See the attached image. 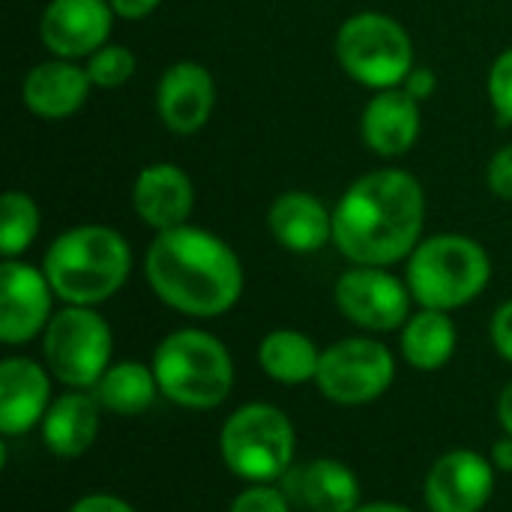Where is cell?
Segmentation results:
<instances>
[{"label":"cell","instance_id":"cell-18","mask_svg":"<svg viewBox=\"0 0 512 512\" xmlns=\"http://www.w3.org/2000/svg\"><path fill=\"white\" fill-rule=\"evenodd\" d=\"M90 87L93 81L87 69H78L72 60H48L27 72L21 96L36 117L63 120L87 102Z\"/></svg>","mask_w":512,"mask_h":512},{"label":"cell","instance_id":"cell-21","mask_svg":"<svg viewBox=\"0 0 512 512\" xmlns=\"http://www.w3.org/2000/svg\"><path fill=\"white\" fill-rule=\"evenodd\" d=\"M99 402L84 393L57 396L42 417V441L60 459L87 453L99 435Z\"/></svg>","mask_w":512,"mask_h":512},{"label":"cell","instance_id":"cell-34","mask_svg":"<svg viewBox=\"0 0 512 512\" xmlns=\"http://www.w3.org/2000/svg\"><path fill=\"white\" fill-rule=\"evenodd\" d=\"M492 465L504 474H512V435L501 438L492 450Z\"/></svg>","mask_w":512,"mask_h":512},{"label":"cell","instance_id":"cell-27","mask_svg":"<svg viewBox=\"0 0 512 512\" xmlns=\"http://www.w3.org/2000/svg\"><path fill=\"white\" fill-rule=\"evenodd\" d=\"M489 99L501 123H512V48L504 51L489 72Z\"/></svg>","mask_w":512,"mask_h":512},{"label":"cell","instance_id":"cell-28","mask_svg":"<svg viewBox=\"0 0 512 512\" xmlns=\"http://www.w3.org/2000/svg\"><path fill=\"white\" fill-rule=\"evenodd\" d=\"M288 504L291 501L285 498L282 489H270V486L258 483V486L240 492L228 512H291Z\"/></svg>","mask_w":512,"mask_h":512},{"label":"cell","instance_id":"cell-2","mask_svg":"<svg viewBox=\"0 0 512 512\" xmlns=\"http://www.w3.org/2000/svg\"><path fill=\"white\" fill-rule=\"evenodd\" d=\"M144 267L156 297L192 318L225 315L243 294V267L234 249L192 225L159 231Z\"/></svg>","mask_w":512,"mask_h":512},{"label":"cell","instance_id":"cell-1","mask_svg":"<svg viewBox=\"0 0 512 512\" xmlns=\"http://www.w3.org/2000/svg\"><path fill=\"white\" fill-rule=\"evenodd\" d=\"M426 195L408 171L384 168L360 177L333 213L336 249L360 267H387L417 249Z\"/></svg>","mask_w":512,"mask_h":512},{"label":"cell","instance_id":"cell-15","mask_svg":"<svg viewBox=\"0 0 512 512\" xmlns=\"http://www.w3.org/2000/svg\"><path fill=\"white\" fill-rule=\"evenodd\" d=\"M282 492L306 512H354L360 507V480L336 459L291 465L282 477Z\"/></svg>","mask_w":512,"mask_h":512},{"label":"cell","instance_id":"cell-33","mask_svg":"<svg viewBox=\"0 0 512 512\" xmlns=\"http://www.w3.org/2000/svg\"><path fill=\"white\" fill-rule=\"evenodd\" d=\"M114 15L120 18H129V21H138V18H147L162 0H108Z\"/></svg>","mask_w":512,"mask_h":512},{"label":"cell","instance_id":"cell-23","mask_svg":"<svg viewBox=\"0 0 512 512\" xmlns=\"http://www.w3.org/2000/svg\"><path fill=\"white\" fill-rule=\"evenodd\" d=\"M258 363L273 381L294 387V384L315 381L321 351L309 336L297 330H273L270 336H264L258 348Z\"/></svg>","mask_w":512,"mask_h":512},{"label":"cell","instance_id":"cell-20","mask_svg":"<svg viewBox=\"0 0 512 512\" xmlns=\"http://www.w3.org/2000/svg\"><path fill=\"white\" fill-rule=\"evenodd\" d=\"M270 231L297 255L318 252L333 240V213L309 192H285L270 207Z\"/></svg>","mask_w":512,"mask_h":512},{"label":"cell","instance_id":"cell-14","mask_svg":"<svg viewBox=\"0 0 512 512\" xmlns=\"http://www.w3.org/2000/svg\"><path fill=\"white\" fill-rule=\"evenodd\" d=\"M216 105V84L213 75L192 60H180L159 78L156 108L159 120L177 135H195L204 129Z\"/></svg>","mask_w":512,"mask_h":512},{"label":"cell","instance_id":"cell-26","mask_svg":"<svg viewBox=\"0 0 512 512\" xmlns=\"http://www.w3.org/2000/svg\"><path fill=\"white\" fill-rule=\"evenodd\" d=\"M135 72V54L126 45H102L96 54H90L87 75L96 87L114 90L126 84Z\"/></svg>","mask_w":512,"mask_h":512},{"label":"cell","instance_id":"cell-16","mask_svg":"<svg viewBox=\"0 0 512 512\" xmlns=\"http://www.w3.org/2000/svg\"><path fill=\"white\" fill-rule=\"evenodd\" d=\"M132 204L144 225L156 231H168L186 225L195 207V189L183 168L171 162H156L135 177Z\"/></svg>","mask_w":512,"mask_h":512},{"label":"cell","instance_id":"cell-35","mask_svg":"<svg viewBox=\"0 0 512 512\" xmlns=\"http://www.w3.org/2000/svg\"><path fill=\"white\" fill-rule=\"evenodd\" d=\"M498 420H501L504 432L512 435V381L501 390V396H498Z\"/></svg>","mask_w":512,"mask_h":512},{"label":"cell","instance_id":"cell-5","mask_svg":"<svg viewBox=\"0 0 512 512\" xmlns=\"http://www.w3.org/2000/svg\"><path fill=\"white\" fill-rule=\"evenodd\" d=\"M489 276L486 249L462 234H435L408 258V288L423 309L450 312L468 306L486 291Z\"/></svg>","mask_w":512,"mask_h":512},{"label":"cell","instance_id":"cell-31","mask_svg":"<svg viewBox=\"0 0 512 512\" xmlns=\"http://www.w3.org/2000/svg\"><path fill=\"white\" fill-rule=\"evenodd\" d=\"M69 512H135V510H132L126 501L114 498V495H102V492H96V495H87V498L75 501Z\"/></svg>","mask_w":512,"mask_h":512},{"label":"cell","instance_id":"cell-32","mask_svg":"<svg viewBox=\"0 0 512 512\" xmlns=\"http://www.w3.org/2000/svg\"><path fill=\"white\" fill-rule=\"evenodd\" d=\"M438 81H435V72L432 69H411V75L405 78V90L420 102V99H429L435 93Z\"/></svg>","mask_w":512,"mask_h":512},{"label":"cell","instance_id":"cell-13","mask_svg":"<svg viewBox=\"0 0 512 512\" xmlns=\"http://www.w3.org/2000/svg\"><path fill=\"white\" fill-rule=\"evenodd\" d=\"M495 492V465L474 450L441 456L426 477V507L432 512H483Z\"/></svg>","mask_w":512,"mask_h":512},{"label":"cell","instance_id":"cell-19","mask_svg":"<svg viewBox=\"0 0 512 512\" xmlns=\"http://www.w3.org/2000/svg\"><path fill=\"white\" fill-rule=\"evenodd\" d=\"M420 135V102L408 90H378L363 111V141L378 156H402Z\"/></svg>","mask_w":512,"mask_h":512},{"label":"cell","instance_id":"cell-24","mask_svg":"<svg viewBox=\"0 0 512 512\" xmlns=\"http://www.w3.org/2000/svg\"><path fill=\"white\" fill-rule=\"evenodd\" d=\"M156 393H159V384H156L153 369L132 363V360L108 366V372L93 387L96 402L105 411L120 414V417H135V414L147 411L153 405Z\"/></svg>","mask_w":512,"mask_h":512},{"label":"cell","instance_id":"cell-36","mask_svg":"<svg viewBox=\"0 0 512 512\" xmlns=\"http://www.w3.org/2000/svg\"><path fill=\"white\" fill-rule=\"evenodd\" d=\"M354 512H411L408 507H399V504H366V507H357Z\"/></svg>","mask_w":512,"mask_h":512},{"label":"cell","instance_id":"cell-6","mask_svg":"<svg viewBox=\"0 0 512 512\" xmlns=\"http://www.w3.org/2000/svg\"><path fill=\"white\" fill-rule=\"evenodd\" d=\"M294 426L276 405H243L219 435V450L228 471L249 483H273L294 465Z\"/></svg>","mask_w":512,"mask_h":512},{"label":"cell","instance_id":"cell-29","mask_svg":"<svg viewBox=\"0 0 512 512\" xmlns=\"http://www.w3.org/2000/svg\"><path fill=\"white\" fill-rule=\"evenodd\" d=\"M489 189L498 198L512 201V144H507L504 150H498L495 159L489 162Z\"/></svg>","mask_w":512,"mask_h":512},{"label":"cell","instance_id":"cell-22","mask_svg":"<svg viewBox=\"0 0 512 512\" xmlns=\"http://www.w3.org/2000/svg\"><path fill=\"white\" fill-rule=\"evenodd\" d=\"M402 354L420 372H435L456 354V324L447 312L423 309L408 318L402 333Z\"/></svg>","mask_w":512,"mask_h":512},{"label":"cell","instance_id":"cell-17","mask_svg":"<svg viewBox=\"0 0 512 512\" xmlns=\"http://www.w3.org/2000/svg\"><path fill=\"white\" fill-rule=\"evenodd\" d=\"M48 372L27 357H6L0 363V432L24 435L48 414L51 402Z\"/></svg>","mask_w":512,"mask_h":512},{"label":"cell","instance_id":"cell-30","mask_svg":"<svg viewBox=\"0 0 512 512\" xmlns=\"http://www.w3.org/2000/svg\"><path fill=\"white\" fill-rule=\"evenodd\" d=\"M492 342H495V351L512 363V300L504 303L492 318Z\"/></svg>","mask_w":512,"mask_h":512},{"label":"cell","instance_id":"cell-10","mask_svg":"<svg viewBox=\"0 0 512 512\" xmlns=\"http://www.w3.org/2000/svg\"><path fill=\"white\" fill-rule=\"evenodd\" d=\"M336 306L357 327L387 333L408 321L411 288L384 267H354L336 282Z\"/></svg>","mask_w":512,"mask_h":512},{"label":"cell","instance_id":"cell-9","mask_svg":"<svg viewBox=\"0 0 512 512\" xmlns=\"http://www.w3.org/2000/svg\"><path fill=\"white\" fill-rule=\"evenodd\" d=\"M393 375V354L381 342L342 339L321 351L315 384L336 405H369L390 390Z\"/></svg>","mask_w":512,"mask_h":512},{"label":"cell","instance_id":"cell-4","mask_svg":"<svg viewBox=\"0 0 512 512\" xmlns=\"http://www.w3.org/2000/svg\"><path fill=\"white\" fill-rule=\"evenodd\" d=\"M153 375L162 396L192 411L222 405L234 387L228 348L204 330H177L165 336L153 354Z\"/></svg>","mask_w":512,"mask_h":512},{"label":"cell","instance_id":"cell-25","mask_svg":"<svg viewBox=\"0 0 512 512\" xmlns=\"http://www.w3.org/2000/svg\"><path fill=\"white\" fill-rule=\"evenodd\" d=\"M39 234V210L30 195L6 192L0 198V252L3 258L21 255Z\"/></svg>","mask_w":512,"mask_h":512},{"label":"cell","instance_id":"cell-12","mask_svg":"<svg viewBox=\"0 0 512 512\" xmlns=\"http://www.w3.org/2000/svg\"><path fill=\"white\" fill-rule=\"evenodd\" d=\"M111 21L108 0H51L39 21V39L60 60L90 57L105 45Z\"/></svg>","mask_w":512,"mask_h":512},{"label":"cell","instance_id":"cell-3","mask_svg":"<svg viewBox=\"0 0 512 512\" xmlns=\"http://www.w3.org/2000/svg\"><path fill=\"white\" fill-rule=\"evenodd\" d=\"M132 270V252L123 234L105 225H78L63 231L45 252L42 273L51 291L69 306H96L114 297Z\"/></svg>","mask_w":512,"mask_h":512},{"label":"cell","instance_id":"cell-8","mask_svg":"<svg viewBox=\"0 0 512 512\" xmlns=\"http://www.w3.org/2000/svg\"><path fill=\"white\" fill-rule=\"evenodd\" d=\"M42 357L66 387H96L111 366V330L90 306H66L45 327Z\"/></svg>","mask_w":512,"mask_h":512},{"label":"cell","instance_id":"cell-7","mask_svg":"<svg viewBox=\"0 0 512 512\" xmlns=\"http://www.w3.org/2000/svg\"><path fill=\"white\" fill-rule=\"evenodd\" d=\"M336 57L357 84L372 90H393L414 69L408 30L381 12L351 15L336 33Z\"/></svg>","mask_w":512,"mask_h":512},{"label":"cell","instance_id":"cell-11","mask_svg":"<svg viewBox=\"0 0 512 512\" xmlns=\"http://www.w3.org/2000/svg\"><path fill=\"white\" fill-rule=\"evenodd\" d=\"M51 282L30 264L6 258L0 267V339L21 345L48 327Z\"/></svg>","mask_w":512,"mask_h":512}]
</instances>
